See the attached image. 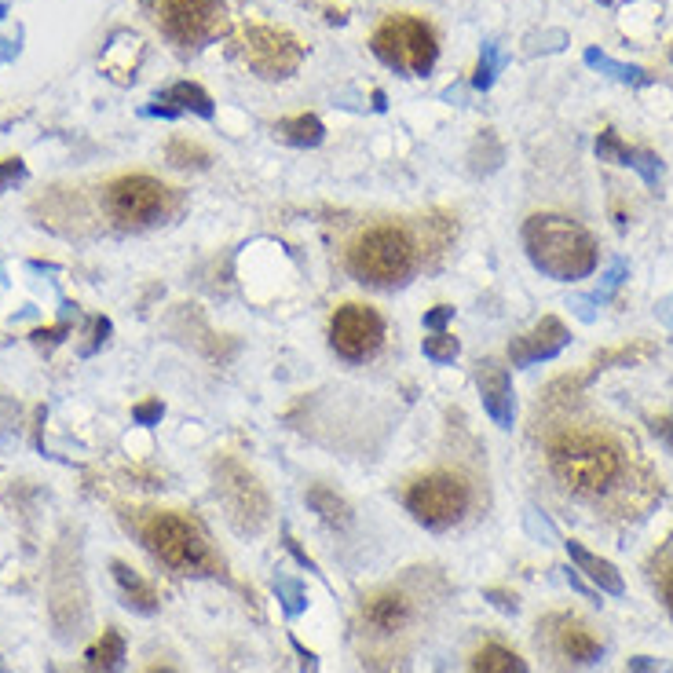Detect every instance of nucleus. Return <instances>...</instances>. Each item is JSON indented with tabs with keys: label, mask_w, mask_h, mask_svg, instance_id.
Returning <instances> with one entry per match:
<instances>
[{
	"label": "nucleus",
	"mask_w": 673,
	"mask_h": 673,
	"mask_svg": "<svg viewBox=\"0 0 673 673\" xmlns=\"http://www.w3.org/2000/svg\"><path fill=\"white\" fill-rule=\"evenodd\" d=\"M0 673H11V670H8V663H4V659H0Z\"/></svg>",
	"instance_id": "46"
},
{
	"label": "nucleus",
	"mask_w": 673,
	"mask_h": 673,
	"mask_svg": "<svg viewBox=\"0 0 673 673\" xmlns=\"http://www.w3.org/2000/svg\"><path fill=\"white\" fill-rule=\"evenodd\" d=\"M567 341H571V333L567 326L556 315H545L542 322H535L527 333L513 337L509 344V363L513 366H531V363H545V359H556V355L564 352Z\"/></svg>",
	"instance_id": "13"
},
{
	"label": "nucleus",
	"mask_w": 673,
	"mask_h": 673,
	"mask_svg": "<svg viewBox=\"0 0 673 673\" xmlns=\"http://www.w3.org/2000/svg\"><path fill=\"white\" fill-rule=\"evenodd\" d=\"M403 505L406 513L414 516L417 524H425L428 531H447V527H454L461 516L469 513L472 487L461 472L436 469L406 483Z\"/></svg>",
	"instance_id": "6"
},
{
	"label": "nucleus",
	"mask_w": 673,
	"mask_h": 673,
	"mask_svg": "<svg viewBox=\"0 0 673 673\" xmlns=\"http://www.w3.org/2000/svg\"><path fill=\"white\" fill-rule=\"evenodd\" d=\"M597 158L600 161H611V165H630V161H633V147L615 129H600Z\"/></svg>",
	"instance_id": "27"
},
{
	"label": "nucleus",
	"mask_w": 673,
	"mask_h": 673,
	"mask_svg": "<svg viewBox=\"0 0 673 673\" xmlns=\"http://www.w3.org/2000/svg\"><path fill=\"white\" fill-rule=\"evenodd\" d=\"M143 59V41H139L136 33H114V41L107 44V52H103V70H107L118 85H129L132 77H136V66Z\"/></svg>",
	"instance_id": "18"
},
{
	"label": "nucleus",
	"mask_w": 673,
	"mask_h": 673,
	"mask_svg": "<svg viewBox=\"0 0 673 673\" xmlns=\"http://www.w3.org/2000/svg\"><path fill=\"white\" fill-rule=\"evenodd\" d=\"M125 663V637L114 626L99 633V641L85 652V670L88 673H118Z\"/></svg>",
	"instance_id": "19"
},
{
	"label": "nucleus",
	"mask_w": 673,
	"mask_h": 673,
	"mask_svg": "<svg viewBox=\"0 0 673 673\" xmlns=\"http://www.w3.org/2000/svg\"><path fill=\"white\" fill-rule=\"evenodd\" d=\"M15 55H19V44H11L0 37V63H8V59H15Z\"/></svg>",
	"instance_id": "43"
},
{
	"label": "nucleus",
	"mask_w": 673,
	"mask_h": 673,
	"mask_svg": "<svg viewBox=\"0 0 673 673\" xmlns=\"http://www.w3.org/2000/svg\"><path fill=\"white\" fill-rule=\"evenodd\" d=\"M553 626H556V630H553L556 652L564 655L567 663L589 666V663H597L600 655H604V644H600V637L589 630L582 619H575V615H556Z\"/></svg>",
	"instance_id": "15"
},
{
	"label": "nucleus",
	"mask_w": 673,
	"mask_h": 673,
	"mask_svg": "<svg viewBox=\"0 0 673 673\" xmlns=\"http://www.w3.org/2000/svg\"><path fill=\"white\" fill-rule=\"evenodd\" d=\"M600 4H611V0H600Z\"/></svg>",
	"instance_id": "47"
},
{
	"label": "nucleus",
	"mask_w": 673,
	"mask_h": 673,
	"mask_svg": "<svg viewBox=\"0 0 673 673\" xmlns=\"http://www.w3.org/2000/svg\"><path fill=\"white\" fill-rule=\"evenodd\" d=\"M172 202H176V194H172L169 183H161L158 176H147V172L118 176L107 187V213L118 227L158 224L172 209Z\"/></svg>",
	"instance_id": "10"
},
{
	"label": "nucleus",
	"mask_w": 673,
	"mask_h": 673,
	"mask_svg": "<svg viewBox=\"0 0 673 673\" xmlns=\"http://www.w3.org/2000/svg\"><path fill=\"white\" fill-rule=\"evenodd\" d=\"M165 161H169L172 169H209V165H213V154H209L198 139L176 136L169 139V147H165Z\"/></svg>",
	"instance_id": "24"
},
{
	"label": "nucleus",
	"mask_w": 673,
	"mask_h": 673,
	"mask_svg": "<svg viewBox=\"0 0 673 673\" xmlns=\"http://www.w3.org/2000/svg\"><path fill=\"white\" fill-rule=\"evenodd\" d=\"M421 352H425L428 363L447 366V363H454V359H458L461 341L454 337V333L439 330V333H432V337H425V341H421Z\"/></svg>",
	"instance_id": "26"
},
{
	"label": "nucleus",
	"mask_w": 673,
	"mask_h": 673,
	"mask_svg": "<svg viewBox=\"0 0 673 673\" xmlns=\"http://www.w3.org/2000/svg\"><path fill=\"white\" fill-rule=\"evenodd\" d=\"M626 673H670V670H663L652 655H633L630 666H626Z\"/></svg>",
	"instance_id": "39"
},
{
	"label": "nucleus",
	"mask_w": 673,
	"mask_h": 673,
	"mask_svg": "<svg viewBox=\"0 0 673 673\" xmlns=\"http://www.w3.org/2000/svg\"><path fill=\"white\" fill-rule=\"evenodd\" d=\"M235 52L264 81H282L304 63V41L275 22H246L235 33Z\"/></svg>",
	"instance_id": "7"
},
{
	"label": "nucleus",
	"mask_w": 673,
	"mask_h": 673,
	"mask_svg": "<svg viewBox=\"0 0 673 673\" xmlns=\"http://www.w3.org/2000/svg\"><path fill=\"white\" fill-rule=\"evenodd\" d=\"M216 480H220L216 483V494L227 505L231 524L238 531H246V535H257L271 516V502L268 494H264V487L257 483V476L246 465H238L235 458H224L216 465Z\"/></svg>",
	"instance_id": "11"
},
{
	"label": "nucleus",
	"mask_w": 673,
	"mask_h": 673,
	"mask_svg": "<svg viewBox=\"0 0 673 673\" xmlns=\"http://www.w3.org/2000/svg\"><path fill=\"white\" fill-rule=\"evenodd\" d=\"M110 575H114V582H118L125 608L139 611V615H154V611H158V604H161L158 589L150 586V582L139 575L136 567H129L125 560H110Z\"/></svg>",
	"instance_id": "17"
},
{
	"label": "nucleus",
	"mask_w": 673,
	"mask_h": 673,
	"mask_svg": "<svg viewBox=\"0 0 673 673\" xmlns=\"http://www.w3.org/2000/svg\"><path fill=\"white\" fill-rule=\"evenodd\" d=\"M165 41L176 48H202L224 33V0H143Z\"/></svg>",
	"instance_id": "9"
},
{
	"label": "nucleus",
	"mask_w": 673,
	"mask_h": 673,
	"mask_svg": "<svg viewBox=\"0 0 673 673\" xmlns=\"http://www.w3.org/2000/svg\"><path fill=\"white\" fill-rule=\"evenodd\" d=\"M286 545H289V553L297 556L300 564H304V567H311V571H315V564H311V556L304 553V549H300V545H297V538H293V535H286Z\"/></svg>",
	"instance_id": "42"
},
{
	"label": "nucleus",
	"mask_w": 673,
	"mask_h": 673,
	"mask_svg": "<svg viewBox=\"0 0 673 673\" xmlns=\"http://www.w3.org/2000/svg\"><path fill=\"white\" fill-rule=\"evenodd\" d=\"M158 99L161 103H169L176 114H187V110H191V114H198V118H205V121L216 114L213 96H209L202 85H194V81H176V85L165 88Z\"/></svg>",
	"instance_id": "20"
},
{
	"label": "nucleus",
	"mask_w": 673,
	"mask_h": 673,
	"mask_svg": "<svg viewBox=\"0 0 673 673\" xmlns=\"http://www.w3.org/2000/svg\"><path fill=\"white\" fill-rule=\"evenodd\" d=\"M670 59H673V52H670Z\"/></svg>",
	"instance_id": "48"
},
{
	"label": "nucleus",
	"mask_w": 673,
	"mask_h": 673,
	"mask_svg": "<svg viewBox=\"0 0 673 673\" xmlns=\"http://www.w3.org/2000/svg\"><path fill=\"white\" fill-rule=\"evenodd\" d=\"M487 597H491L502 611H516V608H520V604H516V597H509V593H502V589H487Z\"/></svg>",
	"instance_id": "41"
},
{
	"label": "nucleus",
	"mask_w": 673,
	"mask_h": 673,
	"mask_svg": "<svg viewBox=\"0 0 673 673\" xmlns=\"http://www.w3.org/2000/svg\"><path fill=\"white\" fill-rule=\"evenodd\" d=\"M26 176V165H22V158H4L0 161V194L11 191L15 183Z\"/></svg>",
	"instance_id": "34"
},
{
	"label": "nucleus",
	"mask_w": 673,
	"mask_h": 673,
	"mask_svg": "<svg viewBox=\"0 0 673 673\" xmlns=\"http://www.w3.org/2000/svg\"><path fill=\"white\" fill-rule=\"evenodd\" d=\"M275 136L293 147H319L326 139V125L315 114H293V118L275 121Z\"/></svg>",
	"instance_id": "22"
},
{
	"label": "nucleus",
	"mask_w": 673,
	"mask_h": 673,
	"mask_svg": "<svg viewBox=\"0 0 673 673\" xmlns=\"http://www.w3.org/2000/svg\"><path fill=\"white\" fill-rule=\"evenodd\" d=\"M476 385H480L483 410L491 414L498 428H513L516 421V396H513V377L498 359H483L476 370Z\"/></svg>",
	"instance_id": "14"
},
{
	"label": "nucleus",
	"mask_w": 673,
	"mask_h": 673,
	"mask_svg": "<svg viewBox=\"0 0 673 673\" xmlns=\"http://www.w3.org/2000/svg\"><path fill=\"white\" fill-rule=\"evenodd\" d=\"M110 337V319H92V333H88V344H81V355H92L99 344H107Z\"/></svg>",
	"instance_id": "36"
},
{
	"label": "nucleus",
	"mask_w": 673,
	"mask_h": 673,
	"mask_svg": "<svg viewBox=\"0 0 673 673\" xmlns=\"http://www.w3.org/2000/svg\"><path fill=\"white\" fill-rule=\"evenodd\" d=\"M66 333H70V326H66V322H59V326H48V330H33L30 341L37 344V348H55V344L63 341Z\"/></svg>",
	"instance_id": "35"
},
{
	"label": "nucleus",
	"mask_w": 673,
	"mask_h": 673,
	"mask_svg": "<svg viewBox=\"0 0 673 673\" xmlns=\"http://www.w3.org/2000/svg\"><path fill=\"white\" fill-rule=\"evenodd\" d=\"M586 63L589 66H600V70H608V74L619 77V81H644V70H637V66L615 63V59H608V55L597 52V48H589V52H586Z\"/></svg>",
	"instance_id": "30"
},
{
	"label": "nucleus",
	"mask_w": 673,
	"mask_h": 673,
	"mask_svg": "<svg viewBox=\"0 0 673 673\" xmlns=\"http://www.w3.org/2000/svg\"><path fill=\"white\" fill-rule=\"evenodd\" d=\"M524 249L531 264L556 282H578L597 271V242L571 216L535 213L524 224Z\"/></svg>",
	"instance_id": "2"
},
{
	"label": "nucleus",
	"mask_w": 673,
	"mask_h": 673,
	"mask_svg": "<svg viewBox=\"0 0 673 673\" xmlns=\"http://www.w3.org/2000/svg\"><path fill=\"white\" fill-rule=\"evenodd\" d=\"M143 673H176V670H172V666H161V663H154V666H147V670H143Z\"/></svg>",
	"instance_id": "44"
},
{
	"label": "nucleus",
	"mask_w": 673,
	"mask_h": 673,
	"mask_svg": "<svg viewBox=\"0 0 673 673\" xmlns=\"http://www.w3.org/2000/svg\"><path fill=\"white\" fill-rule=\"evenodd\" d=\"M630 169H637L644 176V183H659V158H655L652 150H633V161Z\"/></svg>",
	"instance_id": "32"
},
{
	"label": "nucleus",
	"mask_w": 673,
	"mask_h": 673,
	"mask_svg": "<svg viewBox=\"0 0 673 673\" xmlns=\"http://www.w3.org/2000/svg\"><path fill=\"white\" fill-rule=\"evenodd\" d=\"M289 644H293V652L300 655V673H319V659H315V652H308V648H304L297 637H293Z\"/></svg>",
	"instance_id": "40"
},
{
	"label": "nucleus",
	"mask_w": 673,
	"mask_h": 673,
	"mask_svg": "<svg viewBox=\"0 0 673 673\" xmlns=\"http://www.w3.org/2000/svg\"><path fill=\"white\" fill-rule=\"evenodd\" d=\"M4 15H8V4H4V0H0V19H4Z\"/></svg>",
	"instance_id": "45"
},
{
	"label": "nucleus",
	"mask_w": 673,
	"mask_h": 673,
	"mask_svg": "<svg viewBox=\"0 0 673 673\" xmlns=\"http://www.w3.org/2000/svg\"><path fill=\"white\" fill-rule=\"evenodd\" d=\"M633 447L597 421H560L545 436V465L553 480L586 502H608L633 483Z\"/></svg>",
	"instance_id": "1"
},
{
	"label": "nucleus",
	"mask_w": 673,
	"mask_h": 673,
	"mask_svg": "<svg viewBox=\"0 0 673 673\" xmlns=\"http://www.w3.org/2000/svg\"><path fill=\"white\" fill-rule=\"evenodd\" d=\"M161 414H165V403H161V399H143V403L132 406V417H136V425H158Z\"/></svg>",
	"instance_id": "33"
},
{
	"label": "nucleus",
	"mask_w": 673,
	"mask_h": 673,
	"mask_svg": "<svg viewBox=\"0 0 673 673\" xmlns=\"http://www.w3.org/2000/svg\"><path fill=\"white\" fill-rule=\"evenodd\" d=\"M648 355H655L652 344H622V348H608V352H597L593 355V370H589V377L597 374V370H608L611 363H641V359H648Z\"/></svg>",
	"instance_id": "25"
},
{
	"label": "nucleus",
	"mask_w": 673,
	"mask_h": 673,
	"mask_svg": "<svg viewBox=\"0 0 673 673\" xmlns=\"http://www.w3.org/2000/svg\"><path fill=\"white\" fill-rule=\"evenodd\" d=\"M498 48L494 44H483V55L480 63H476V74H472V88H480V92H487V88L494 85V74H498Z\"/></svg>",
	"instance_id": "31"
},
{
	"label": "nucleus",
	"mask_w": 673,
	"mask_h": 673,
	"mask_svg": "<svg viewBox=\"0 0 673 673\" xmlns=\"http://www.w3.org/2000/svg\"><path fill=\"white\" fill-rule=\"evenodd\" d=\"M139 538L154 553V560H161L169 571H180V575H216L220 571V560H216L209 538L202 535V527L176 509H154L143 516Z\"/></svg>",
	"instance_id": "4"
},
{
	"label": "nucleus",
	"mask_w": 673,
	"mask_h": 673,
	"mask_svg": "<svg viewBox=\"0 0 673 673\" xmlns=\"http://www.w3.org/2000/svg\"><path fill=\"white\" fill-rule=\"evenodd\" d=\"M652 578H655V589H659V597H663L666 611H670V619H673V545L659 556Z\"/></svg>",
	"instance_id": "29"
},
{
	"label": "nucleus",
	"mask_w": 673,
	"mask_h": 673,
	"mask_svg": "<svg viewBox=\"0 0 673 673\" xmlns=\"http://www.w3.org/2000/svg\"><path fill=\"white\" fill-rule=\"evenodd\" d=\"M370 48L385 66L399 70L406 77H425L439 59V37L432 22L410 11H392L381 19V26L370 37Z\"/></svg>",
	"instance_id": "5"
},
{
	"label": "nucleus",
	"mask_w": 673,
	"mask_h": 673,
	"mask_svg": "<svg viewBox=\"0 0 673 673\" xmlns=\"http://www.w3.org/2000/svg\"><path fill=\"white\" fill-rule=\"evenodd\" d=\"M385 344V319L381 311L359 300H348L333 311L330 319V348L341 355L344 363H366L377 348Z\"/></svg>",
	"instance_id": "12"
},
{
	"label": "nucleus",
	"mask_w": 673,
	"mask_h": 673,
	"mask_svg": "<svg viewBox=\"0 0 673 673\" xmlns=\"http://www.w3.org/2000/svg\"><path fill=\"white\" fill-rule=\"evenodd\" d=\"M275 593L282 600V608H286L289 619H297L300 611L308 608V597H304V586L293 582V578H275Z\"/></svg>",
	"instance_id": "28"
},
{
	"label": "nucleus",
	"mask_w": 673,
	"mask_h": 673,
	"mask_svg": "<svg viewBox=\"0 0 673 673\" xmlns=\"http://www.w3.org/2000/svg\"><path fill=\"white\" fill-rule=\"evenodd\" d=\"M567 556H571V564H575V571H582V575L593 582V586L600 589V593H611V597H622L626 593V582H622V571L611 560H604V556L589 553L586 545L575 542V538H567Z\"/></svg>",
	"instance_id": "16"
},
{
	"label": "nucleus",
	"mask_w": 673,
	"mask_h": 673,
	"mask_svg": "<svg viewBox=\"0 0 673 673\" xmlns=\"http://www.w3.org/2000/svg\"><path fill=\"white\" fill-rule=\"evenodd\" d=\"M417 622V597L406 586H385L363 597L359 604V622L355 630L370 648H381V652L392 655L399 641H406L414 633Z\"/></svg>",
	"instance_id": "8"
},
{
	"label": "nucleus",
	"mask_w": 673,
	"mask_h": 673,
	"mask_svg": "<svg viewBox=\"0 0 673 673\" xmlns=\"http://www.w3.org/2000/svg\"><path fill=\"white\" fill-rule=\"evenodd\" d=\"M421 264V249L403 224H374L348 246V271L363 286H403Z\"/></svg>",
	"instance_id": "3"
},
{
	"label": "nucleus",
	"mask_w": 673,
	"mask_h": 673,
	"mask_svg": "<svg viewBox=\"0 0 673 673\" xmlns=\"http://www.w3.org/2000/svg\"><path fill=\"white\" fill-rule=\"evenodd\" d=\"M450 315H454V308H450V304H436V308H432V311H428V315H425V326H428V330H436V333H439V330H443V326H447Z\"/></svg>",
	"instance_id": "38"
},
{
	"label": "nucleus",
	"mask_w": 673,
	"mask_h": 673,
	"mask_svg": "<svg viewBox=\"0 0 673 673\" xmlns=\"http://www.w3.org/2000/svg\"><path fill=\"white\" fill-rule=\"evenodd\" d=\"M652 432L673 450V414H655L652 417Z\"/></svg>",
	"instance_id": "37"
},
{
	"label": "nucleus",
	"mask_w": 673,
	"mask_h": 673,
	"mask_svg": "<svg viewBox=\"0 0 673 673\" xmlns=\"http://www.w3.org/2000/svg\"><path fill=\"white\" fill-rule=\"evenodd\" d=\"M469 673H527V663L513 652V648L491 641V644H483V648H476V655H472V663H469Z\"/></svg>",
	"instance_id": "21"
},
{
	"label": "nucleus",
	"mask_w": 673,
	"mask_h": 673,
	"mask_svg": "<svg viewBox=\"0 0 673 673\" xmlns=\"http://www.w3.org/2000/svg\"><path fill=\"white\" fill-rule=\"evenodd\" d=\"M308 505L311 513H319L322 524L330 527H348L352 524V505L344 502L341 494L333 491V487H326V483H315L308 491Z\"/></svg>",
	"instance_id": "23"
}]
</instances>
